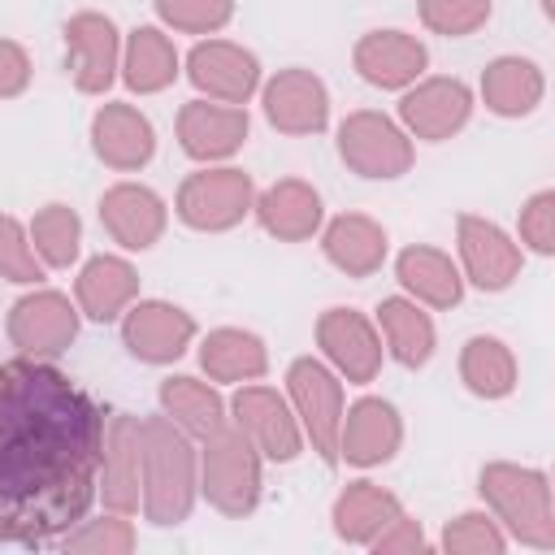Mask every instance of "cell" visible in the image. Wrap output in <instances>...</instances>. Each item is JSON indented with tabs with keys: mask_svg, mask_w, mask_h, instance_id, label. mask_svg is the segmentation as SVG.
I'll use <instances>...</instances> for the list:
<instances>
[{
	"mask_svg": "<svg viewBox=\"0 0 555 555\" xmlns=\"http://www.w3.org/2000/svg\"><path fill=\"white\" fill-rule=\"evenodd\" d=\"M104 408L39 356L0 364V546H56L100 490Z\"/></svg>",
	"mask_w": 555,
	"mask_h": 555,
	"instance_id": "1",
	"label": "cell"
},
{
	"mask_svg": "<svg viewBox=\"0 0 555 555\" xmlns=\"http://www.w3.org/2000/svg\"><path fill=\"white\" fill-rule=\"evenodd\" d=\"M143 516L156 529H178L191 520L199 499V451L165 412L143 416Z\"/></svg>",
	"mask_w": 555,
	"mask_h": 555,
	"instance_id": "2",
	"label": "cell"
},
{
	"mask_svg": "<svg viewBox=\"0 0 555 555\" xmlns=\"http://www.w3.org/2000/svg\"><path fill=\"white\" fill-rule=\"evenodd\" d=\"M477 494L507 538L533 551H555V499L546 468L490 460L477 473Z\"/></svg>",
	"mask_w": 555,
	"mask_h": 555,
	"instance_id": "3",
	"label": "cell"
},
{
	"mask_svg": "<svg viewBox=\"0 0 555 555\" xmlns=\"http://www.w3.org/2000/svg\"><path fill=\"white\" fill-rule=\"evenodd\" d=\"M260 490H264V455L234 421L199 438V494L208 499V507H217L230 520H243L260 507Z\"/></svg>",
	"mask_w": 555,
	"mask_h": 555,
	"instance_id": "4",
	"label": "cell"
},
{
	"mask_svg": "<svg viewBox=\"0 0 555 555\" xmlns=\"http://www.w3.org/2000/svg\"><path fill=\"white\" fill-rule=\"evenodd\" d=\"M334 143H338V160L356 178H369V182H395L416 160L412 134L390 113H382V108L347 113L338 121V130H334Z\"/></svg>",
	"mask_w": 555,
	"mask_h": 555,
	"instance_id": "5",
	"label": "cell"
},
{
	"mask_svg": "<svg viewBox=\"0 0 555 555\" xmlns=\"http://www.w3.org/2000/svg\"><path fill=\"white\" fill-rule=\"evenodd\" d=\"M251 199H256V182H251L247 169H238V165H204V169H195V173H186L178 182L173 217L186 230L225 234L251 212Z\"/></svg>",
	"mask_w": 555,
	"mask_h": 555,
	"instance_id": "6",
	"label": "cell"
},
{
	"mask_svg": "<svg viewBox=\"0 0 555 555\" xmlns=\"http://www.w3.org/2000/svg\"><path fill=\"white\" fill-rule=\"evenodd\" d=\"M286 399L291 412L304 429V442L321 455L325 468L343 464L338 460V425H343V377L317 360V356H295L286 369Z\"/></svg>",
	"mask_w": 555,
	"mask_h": 555,
	"instance_id": "7",
	"label": "cell"
},
{
	"mask_svg": "<svg viewBox=\"0 0 555 555\" xmlns=\"http://www.w3.org/2000/svg\"><path fill=\"white\" fill-rule=\"evenodd\" d=\"M65 39V74L82 95H104L121 69V30L100 9H78L61 26Z\"/></svg>",
	"mask_w": 555,
	"mask_h": 555,
	"instance_id": "8",
	"label": "cell"
},
{
	"mask_svg": "<svg viewBox=\"0 0 555 555\" xmlns=\"http://www.w3.org/2000/svg\"><path fill=\"white\" fill-rule=\"evenodd\" d=\"M230 421L251 438V447L269 460V464H291L299 460V451L308 447L304 442V429L291 412V399L264 382H243L234 395H230Z\"/></svg>",
	"mask_w": 555,
	"mask_h": 555,
	"instance_id": "9",
	"label": "cell"
},
{
	"mask_svg": "<svg viewBox=\"0 0 555 555\" xmlns=\"http://www.w3.org/2000/svg\"><path fill=\"white\" fill-rule=\"evenodd\" d=\"M473 87L455 74H425L416 78L412 87H403L399 95V126L412 134V139H425V143H447L455 139L468 117H473Z\"/></svg>",
	"mask_w": 555,
	"mask_h": 555,
	"instance_id": "10",
	"label": "cell"
},
{
	"mask_svg": "<svg viewBox=\"0 0 555 555\" xmlns=\"http://www.w3.org/2000/svg\"><path fill=\"white\" fill-rule=\"evenodd\" d=\"M455 251H460L464 282H473L486 295L507 291L525 269L520 243L499 221H490L481 212H460L455 217Z\"/></svg>",
	"mask_w": 555,
	"mask_h": 555,
	"instance_id": "11",
	"label": "cell"
},
{
	"mask_svg": "<svg viewBox=\"0 0 555 555\" xmlns=\"http://www.w3.org/2000/svg\"><path fill=\"white\" fill-rule=\"evenodd\" d=\"M78 304L61 291H48V286H35L26 291L9 317H4V330H9V343L22 351V356H39V360H56L61 351H69V343L78 338Z\"/></svg>",
	"mask_w": 555,
	"mask_h": 555,
	"instance_id": "12",
	"label": "cell"
},
{
	"mask_svg": "<svg viewBox=\"0 0 555 555\" xmlns=\"http://www.w3.org/2000/svg\"><path fill=\"white\" fill-rule=\"evenodd\" d=\"M317 347L321 360L347 382V386H369L382 373V334L377 321H369L360 308H325L317 317Z\"/></svg>",
	"mask_w": 555,
	"mask_h": 555,
	"instance_id": "13",
	"label": "cell"
},
{
	"mask_svg": "<svg viewBox=\"0 0 555 555\" xmlns=\"http://www.w3.org/2000/svg\"><path fill=\"white\" fill-rule=\"evenodd\" d=\"M260 108H264V121L278 130V134H291V139H308V134H321L330 126V87L321 74L304 69V65H286L278 69L273 78L260 82Z\"/></svg>",
	"mask_w": 555,
	"mask_h": 555,
	"instance_id": "14",
	"label": "cell"
},
{
	"mask_svg": "<svg viewBox=\"0 0 555 555\" xmlns=\"http://www.w3.org/2000/svg\"><path fill=\"white\" fill-rule=\"evenodd\" d=\"M182 69H186L191 87H195L204 100L243 104V108H247V100H251V95L260 91V82H264L256 52L243 48V43H234V39H217V35L199 39V43L186 52Z\"/></svg>",
	"mask_w": 555,
	"mask_h": 555,
	"instance_id": "15",
	"label": "cell"
},
{
	"mask_svg": "<svg viewBox=\"0 0 555 555\" xmlns=\"http://www.w3.org/2000/svg\"><path fill=\"white\" fill-rule=\"evenodd\" d=\"M199 325L169 299H134L121 312V347L143 364H173L195 343Z\"/></svg>",
	"mask_w": 555,
	"mask_h": 555,
	"instance_id": "16",
	"label": "cell"
},
{
	"mask_svg": "<svg viewBox=\"0 0 555 555\" xmlns=\"http://www.w3.org/2000/svg\"><path fill=\"white\" fill-rule=\"evenodd\" d=\"M108 512H139L143 503V429L139 416L113 412L104 416V438H100V490Z\"/></svg>",
	"mask_w": 555,
	"mask_h": 555,
	"instance_id": "17",
	"label": "cell"
},
{
	"mask_svg": "<svg viewBox=\"0 0 555 555\" xmlns=\"http://www.w3.org/2000/svg\"><path fill=\"white\" fill-rule=\"evenodd\" d=\"M173 134H178V147L199 160V165H221L230 160L247 134H251V117L243 104H217V100H186L178 108V121H173Z\"/></svg>",
	"mask_w": 555,
	"mask_h": 555,
	"instance_id": "18",
	"label": "cell"
},
{
	"mask_svg": "<svg viewBox=\"0 0 555 555\" xmlns=\"http://www.w3.org/2000/svg\"><path fill=\"white\" fill-rule=\"evenodd\" d=\"M91 152H95V160L104 169L139 173L156 156V126L139 104L104 100L91 113Z\"/></svg>",
	"mask_w": 555,
	"mask_h": 555,
	"instance_id": "19",
	"label": "cell"
},
{
	"mask_svg": "<svg viewBox=\"0 0 555 555\" xmlns=\"http://www.w3.org/2000/svg\"><path fill=\"white\" fill-rule=\"evenodd\" d=\"M403 447V416L382 395H360L351 408H343L338 425V460L351 468H377L390 464Z\"/></svg>",
	"mask_w": 555,
	"mask_h": 555,
	"instance_id": "20",
	"label": "cell"
},
{
	"mask_svg": "<svg viewBox=\"0 0 555 555\" xmlns=\"http://www.w3.org/2000/svg\"><path fill=\"white\" fill-rule=\"evenodd\" d=\"M351 65H356V74H360L369 87H377V91H403V87H412L416 78H425V69H429V48H425L416 35L399 30V26L364 30V35L356 39V48H351Z\"/></svg>",
	"mask_w": 555,
	"mask_h": 555,
	"instance_id": "21",
	"label": "cell"
},
{
	"mask_svg": "<svg viewBox=\"0 0 555 555\" xmlns=\"http://www.w3.org/2000/svg\"><path fill=\"white\" fill-rule=\"evenodd\" d=\"M100 225L121 251H147L165 238L169 204L143 182H113L100 195Z\"/></svg>",
	"mask_w": 555,
	"mask_h": 555,
	"instance_id": "22",
	"label": "cell"
},
{
	"mask_svg": "<svg viewBox=\"0 0 555 555\" xmlns=\"http://www.w3.org/2000/svg\"><path fill=\"white\" fill-rule=\"evenodd\" d=\"M251 212L260 221V230L278 243H308L312 234H321L325 225V204L321 191L304 178H278L264 191H256Z\"/></svg>",
	"mask_w": 555,
	"mask_h": 555,
	"instance_id": "23",
	"label": "cell"
},
{
	"mask_svg": "<svg viewBox=\"0 0 555 555\" xmlns=\"http://www.w3.org/2000/svg\"><path fill=\"white\" fill-rule=\"evenodd\" d=\"M139 299V269L117 256V251H100L91 260H82L78 278H74V304L87 321L108 325L121 321V312Z\"/></svg>",
	"mask_w": 555,
	"mask_h": 555,
	"instance_id": "24",
	"label": "cell"
},
{
	"mask_svg": "<svg viewBox=\"0 0 555 555\" xmlns=\"http://www.w3.org/2000/svg\"><path fill=\"white\" fill-rule=\"evenodd\" d=\"M477 95L486 104V113L503 117V121H520L529 113H538V104L546 100V74L533 56H494L486 61L481 78H477Z\"/></svg>",
	"mask_w": 555,
	"mask_h": 555,
	"instance_id": "25",
	"label": "cell"
},
{
	"mask_svg": "<svg viewBox=\"0 0 555 555\" xmlns=\"http://www.w3.org/2000/svg\"><path fill=\"white\" fill-rule=\"evenodd\" d=\"M321 256L347 278H373L390 256V234L369 212H338L321 225Z\"/></svg>",
	"mask_w": 555,
	"mask_h": 555,
	"instance_id": "26",
	"label": "cell"
},
{
	"mask_svg": "<svg viewBox=\"0 0 555 555\" xmlns=\"http://www.w3.org/2000/svg\"><path fill=\"white\" fill-rule=\"evenodd\" d=\"M395 278H399V286H403L408 299H416L425 308H438V312L455 308L464 299V286H468L464 273H460V264L442 247H429V243L403 247L395 256Z\"/></svg>",
	"mask_w": 555,
	"mask_h": 555,
	"instance_id": "27",
	"label": "cell"
},
{
	"mask_svg": "<svg viewBox=\"0 0 555 555\" xmlns=\"http://www.w3.org/2000/svg\"><path fill=\"white\" fill-rule=\"evenodd\" d=\"M199 369L217 386H243L260 382L269 373V347L260 334L238 325H217L199 338Z\"/></svg>",
	"mask_w": 555,
	"mask_h": 555,
	"instance_id": "28",
	"label": "cell"
},
{
	"mask_svg": "<svg viewBox=\"0 0 555 555\" xmlns=\"http://www.w3.org/2000/svg\"><path fill=\"white\" fill-rule=\"evenodd\" d=\"M403 512L399 494L377 486V481H347L338 494H334V507H330V520H334V533L338 542L347 546H369L395 516Z\"/></svg>",
	"mask_w": 555,
	"mask_h": 555,
	"instance_id": "29",
	"label": "cell"
},
{
	"mask_svg": "<svg viewBox=\"0 0 555 555\" xmlns=\"http://www.w3.org/2000/svg\"><path fill=\"white\" fill-rule=\"evenodd\" d=\"M377 334H382L390 360L403 369H425L434 360V347H438L434 317L425 312V304H416L408 295H386L377 304Z\"/></svg>",
	"mask_w": 555,
	"mask_h": 555,
	"instance_id": "30",
	"label": "cell"
},
{
	"mask_svg": "<svg viewBox=\"0 0 555 555\" xmlns=\"http://www.w3.org/2000/svg\"><path fill=\"white\" fill-rule=\"evenodd\" d=\"M178 69H182V56H178L173 39L160 26H134L121 39V69H117V78L134 95H156V91L173 87Z\"/></svg>",
	"mask_w": 555,
	"mask_h": 555,
	"instance_id": "31",
	"label": "cell"
},
{
	"mask_svg": "<svg viewBox=\"0 0 555 555\" xmlns=\"http://www.w3.org/2000/svg\"><path fill=\"white\" fill-rule=\"evenodd\" d=\"M156 403H160V412H165L182 434H191L195 442L208 438V434H217V429L230 421V408H225L217 382H204V377H191V373L165 377L160 390H156Z\"/></svg>",
	"mask_w": 555,
	"mask_h": 555,
	"instance_id": "32",
	"label": "cell"
},
{
	"mask_svg": "<svg viewBox=\"0 0 555 555\" xmlns=\"http://www.w3.org/2000/svg\"><path fill=\"white\" fill-rule=\"evenodd\" d=\"M460 382L477 399H507L516 390V382H520L512 347L503 338H494V334L464 338V347H460Z\"/></svg>",
	"mask_w": 555,
	"mask_h": 555,
	"instance_id": "33",
	"label": "cell"
},
{
	"mask_svg": "<svg viewBox=\"0 0 555 555\" xmlns=\"http://www.w3.org/2000/svg\"><path fill=\"white\" fill-rule=\"evenodd\" d=\"M26 234H30V247H35L43 269H69L82 251V217L61 199L43 204L26 221Z\"/></svg>",
	"mask_w": 555,
	"mask_h": 555,
	"instance_id": "34",
	"label": "cell"
},
{
	"mask_svg": "<svg viewBox=\"0 0 555 555\" xmlns=\"http://www.w3.org/2000/svg\"><path fill=\"white\" fill-rule=\"evenodd\" d=\"M134 542H139V533H134V525L121 512H108L100 520H87L82 516L74 529H65L56 538V546L65 555H130Z\"/></svg>",
	"mask_w": 555,
	"mask_h": 555,
	"instance_id": "35",
	"label": "cell"
},
{
	"mask_svg": "<svg viewBox=\"0 0 555 555\" xmlns=\"http://www.w3.org/2000/svg\"><path fill=\"white\" fill-rule=\"evenodd\" d=\"M438 546H442L447 555H503V551H507V533H503L499 520L481 507V512H460L455 520H447Z\"/></svg>",
	"mask_w": 555,
	"mask_h": 555,
	"instance_id": "36",
	"label": "cell"
},
{
	"mask_svg": "<svg viewBox=\"0 0 555 555\" xmlns=\"http://www.w3.org/2000/svg\"><path fill=\"white\" fill-rule=\"evenodd\" d=\"M416 13H421L425 30L442 35V39H464L490 22L494 0H416Z\"/></svg>",
	"mask_w": 555,
	"mask_h": 555,
	"instance_id": "37",
	"label": "cell"
},
{
	"mask_svg": "<svg viewBox=\"0 0 555 555\" xmlns=\"http://www.w3.org/2000/svg\"><path fill=\"white\" fill-rule=\"evenodd\" d=\"M152 9L178 35H217L234 17V0H152Z\"/></svg>",
	"mask_w": 555,
	"mask_h": 555,
	"instance_id": "38",
	"label": "cell"
},
{
	"mask_svg": "<svg viewBox=\"0 0 555 555\" xmlns=\"http://www.w3.org/2000/svg\"><path fill=\"white\" fill-rule=\"evenodd\" d=\"M0 278L17 282V286H39L43 282V264L30 247V234L13 212H0Z\"/></svg>",
	"mask_w": 555,
	"mask_h": 555,
	"instance_id": "39",
	"label": "cell"
},
{
	"mask_svg": "<svg viewBox=\"0 0 555 555\" xmlns=\"http://www.w3.org/2000/svg\"><path fill=\"white\" fill-rule=\"evenodd\" d=\"M516 238H520V251L555 256V191H551V186L533 191V195L520 204Z\"/></svg>",
	"mask_w": 555,
	"mask_h": 555,
	"instance_id": "40",
	"label": "cell"
},
{
	"mask_svg": "<svg viewBox=\"0 0 555 555\" xmlns=\"http://www.w3.org/2000/svg\"><path fill=\"white\" fill-rule=\"evenodd\" d=\"M429 542H425V529H421V520H412L408 512H399L373 542H369V551L373 555H421Z\"/></svg>",
	"mask_w": 555,
	"mask_h": 555,
	"instance_id": "41",
	"label": "cell"
},
{
	"mask_svg": "<svg viewBox=\"0 0 555 555\" xmlns=\"http://www.w3.org/2000/svg\"><path fill=\"white\" fill-rule=\"evenodd\" d=\"M30 74H35L30 52L17 39L0 35V100H17L30 87Z\"/></svg>",
	"mask_w": 555,
	"mask_h": 555,
	"instance_id": "42",
	"label": "cell"
}]
</instances>
